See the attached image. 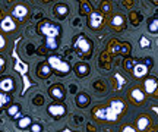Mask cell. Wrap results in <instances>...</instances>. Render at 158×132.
I'll return each mask as SVG.
<instances>
[{"label": "cell", "mask_w": 158, "mask_h": 132, "mask_svg": "<svg viewBox=\"0 0 158 132\" xmlns=\"http://www.w3.org/2000/svg\"><path fill=\"white\" fill-rule=\"evenodd\" d=\"M135 65H136V63H135ZM135 65H133V62H130V60H126V62H124V68H126V69H130V70H132Z\"/></svg>", "instance_id": "cell-29"}, {"label": "cell", "mask_w": 158, "mask_h": 132, "mask_svg": "<svg viewBox=\"0 0 158 132\" xmlns=\"http://www.w3.org/2000/svg\"><path fill=\"white\" fill-rule=\"evenodd\" d=\"M73 47L76 53L82 57H89L92 54V43H91L85 35H79L73 41Z\"/></svg>", "instance_id": "cell-2"}, {"label": "cell", "mask_w": 158, "mask_h": 132, "mask_svg": "<svg viewBox=\"0 0 158 132\" xmlns=\"http://www.w3.org/2000/svg\"><path fill=\"white\" fill-rule=\"evenodd\" d=\"M6 113H7V116H10V117H19L21 116V106L19 104H12V106L7 107Z\"/></svg>", "instance_id": "cell-21"}, {"label": "cell", "mask_w": 158, "mask_h": 132, "mask_svg": "<svg viewBox=\"0 0 158 132\" xmlns=\"http://www.w3.org/2000/svg\"><path fill=\"white\" fill-rule=\"evenodd\" d=\"M75 74L78 75V78H85V76H88L91 72V68L88 63H85V62H79V63L75 65Z\"/></svg>", "instance_id": "cell-9"}, {"label": "cell", "mask_w": 158, "mask_h": 132, "mask_svg": "<svg viewBox=\"0 0 158 132\" xmlns=\"http://www.w3.org/2000/svg\"><path fill=\"white\" fill-rule=\"evenodd\" d=\"M5 65H6V60L2 57V56H0V72H2V70L5 69Z\"/></svg>", "instance_id": "cell-31"}, {"label": "cell", "mask_w": 158, "mask_h": 132, "mask_svg": "<svg viewBox=\"0 0 158 132\" xmlns=\"http://www.w3.org/2000/svg\"><path fill=\"white\" fill-rule=\"evenodd\" d=\"M92 116L98 119V121H117L118 116L114 113L113 110L108 107H101V106H97L92 110Z\"/></svg>", "instance_id": "cell-3"}, {"label": "cell", "mask_w": 158, "mask_h": 132, "mask_svg": "<svg viewBox=\"0 0 158 132\" xmlns=\"http://www.w3.org/2000/svg\"><path fill=\"white\" fill-rule=\"evenodd\" d=\"M51 74V68L48 63H41L37 69V75H38L40 78H48Z\"/></svg>", "instance_id": "cell-18"}, {"label": "cell", "mask_w": 158, "mask_h": 132, "mask_svg": "<svg viewBox=\"0 0 158 132\" xmlns=\"http://www.w3.org/2000/svg\"><path fill=\"white\" fill-rule=\"evenodd\" d=\"M148 72V68L145 66L143 63H136L135 66H133V69H132V74H133V76L135 78H142V76H145Z\"/></svg>", "instance_id": "cell-15"}, {"label": "cell", "mask_w": 158, "mask_h": 132, "mask_svg": "<svg viewBox=\"0 0 158 132\" xmlns=\"http://www.w3.org/2000/svg\"><path fill=\"white\" fill-rule=\"evenodd\" d=\"M102 6H104V11H106V12L110 11V5H108V3H104V5H101V7H102Z\"/></svg>", "instance_id": "cell-35"}, {"label": "cell", "mask_w": 158, "mask_h": 132, "mask_svg": "<svg viewBox=\"0 0 158 132\" xmlns=\"http://www.w3.org/2000/svg\"><path fill=\"white\" fill-rule=\"evenodd\" d=\"M145 62H147V65H145V66H149V68H151V66H152V59H147V60H145Z\"/></svg>", "instance_id": "cell-34"}, {"label": "cell", "mask_w": 158, "mask_h": 132, "mask_svg": "<svg viewBox=\"0 0 158 132\" xmlns=\"http://www.w3.org/2000/svg\"><path fill=\"white\" fill-rule=\"evenodd\" d=\"M28 13H29V9L25 5H21V3L15 6V7H13V12H12L13 18H16L19 21H23L25 18L28 16Z\"/></svg>", "instance_id": "cell-8"}, {"label": "cell", "mask_w": 158, "mask_h": 132, "mask_svg": "<svg viewBox=\"0 0 158 132\" xmlns=\"http://www.w3.org/2000/svg\"><path fill=\"white\" fill-rule=\"evenodd\" d=\"M118 53H122V54H124V56H127L130 53V44H122L120 46V52Z\"/></svg>", "instance_id": "cell-26"}, {"label": "cell", "mask_w": 158, "mask_h": 132, "mask_svg": "<svg viewBox=\"0 0 158 132\" xmlns=\"http://www.w3.org/2000/svg\"><path fill=\"white\" fill-rule=\"evenodd\" d=\"M12 98L9 94H6V92H0V110L3 109L5 106H7V104H10Z\"/></svg>", "instance_id": "cell-24"}, {"label": "cell", "mask_w": 158, "mask_h": 132, "mask_svg": "<svg viewBox=\"0 0 158 132\" xmlns=\"http://www.w3.org/2000/svg\"><path fill=\"white\" fill-rule=\"evenodd\" d=\"M47 112H48V115L51 117H54V119H60L63 116L66 115V107L63 106V104H59V103H53L50 104L48 107H47Z\"/></svg>", "instance_id": "cell-6"}, {"label": "cell", "mask_w": 158, "mask_h": 132, "mask_svg": "<svg viewBox=\"0 0 158 132\" xmlns=\"http://www.w3.org/2000/svg\"><path fill=\"white\" fill-rule=\"evenodd\" d=\"M148 31L152 32V34H158V16L152 18V19L148 22Z\"/></svg>", "instance_id": "cell-23"}, {"label": "cell", "mask_w": 158, "mask_h": 132, "mask_svg": "<svg viewBox=\"0 0 158 132\" xmlns=\"http://www.w3.org/2000/svg\"><path fill=\"white\" fill-rule=\"evenodd\" d=\"M102 25H104V13L95 11V12H91L88 15V27L91 29L97 31V29L101 28Z\"/></svg>", "instance_id": "cell-5"}, {"label": "cell", "mask_w": 158, "mask_h": 132, "mask_svg": "<svg viewBox=\"0 0 158 132\" xmlns=\"http://www.w3.org/2000/svg\"><path fill=\"white\" fill-rule=\"evenodd\" d=\"M38 31L41 35H44L45 38H59V35L62 32L60 25L51 22V21H43L38 25Z\"/></svg>", "instance_id": "cell-1"}, {"label": "cell", "mask_w": 158, "mask_h": 132, "mask_svg": "<svg viewBox=\"0 0 158 132\" xmlns=\"http://www.w3.org/2000/svg\"><path fill=\"white\" fill-rule=\"evenodd\" d=\"M5 44H6V41H5V38L0 35V49H3L5 47Z\"/></svg>", "instance_id": "cell-33"}, {"label": "cell", "mask_w": 158, "mask_h": 132, "mask_svg": "<svg viewBox=\"0 0 158 132\" xmlns=\"http://www.w3.org/2000/svg\"><path fill=\"white\" fill-rule=\"evenodd\" d=\"M48 94H50V97L54 98V100H64V97H66V91H64V87H63L62 84L51 85L50 90H48Z\"/></svg>", "instance_id": "cell-7"}, {"label": "cell", "mask_w": 158, "mask_h": 132, "mask_svg": "<svg viewBox=\"0 0 158 132\" xmlns=\"http://www.w3.org/2000/svg\"><path fill=\"white\" fill-rule=\"evenodd\" d=\"M129 100L133 104H142L143 100H145V97H143V92H142L139 88H132L129 92Z\"/></svg>", "instance_id": "cell-10"}, {"label": "cell", "mask_w": 158, "mask_h": 132, "mask_svg": "<svg viewBox=\"0 0 158 132\" xmlns=\"http://www.w3.org/2000/svg\"><path fill=\"white\" fill-rule=\"evenodd\" d=\"M29 129H31V132H41L43 131V126H41L40 123H32Z\"/></svg>", "instance_id": "cell-28"}, {"label": "cell", "mask_w": 158, "mask_h": 132, "mask_svg": "<svg viewBox=\"0 0 158 132\" xmlns=\"http://www.w3.org/2000/svg\"><path fill=\"white\" fill-rule=\"evenodd\" d=\"M124 107H126V104H124V101L122 100V98H113L111 103H110V109L113 110L117 116H120L122 113H123Z\"/></svg>", "instance_id": "cell-11"}, {"label": "cell", "mask_w": 158, "mask_h": 132, "mask_svg": "<svg viewBox=\"0 0 158 132\" xmlns=\"http://www.w3.org/2000/svg\"><path fill=\"white\" fill-rule=\"evenodd\" d=\"M68 13H69V6H66V5H57L54 7V15L59 19H64V18L68 16Z\"/></svg>", "instance_id": "cell-19"}, {"label": "cell", "mask_w": 158, "mask_h": 132, "mask_svg": "<svg viewBox=\"0 0 158 132\" xmlns=\"http://www.w3.org/2000/svg\"><path fill=\"white\" fill-rule=\"evenodd\" d=\"M148 46H149L148 40L145 38V37H142V38H141V47H142V49H145V47H148Z\"/></svg>", "instance_id": "cell-30"}, {"label": "cell", "mask_w": 158, "mask_h": 132, "mask_svg": "<svg viewBox=\"0 0 158 132\" xmlns=\"http://www.w3.org/2000/svg\"><path fill=\"white\" fill-rule=\"evenodd\" d=\"M0 28L3 29L5 32H12V31H15V28H16V23L13 21V18L6 16V18H3V21L0 23Z\"/></svg>", "instance_id": "cell-12"}, {"label": "cell", "mask_w": 158, "mask_h": 132, "mask_svg": "<svg viewBox=\"0 0 158 132\" xmlns=\"http://www.w3.org/2000/svg\"><path fill=\"white\" fill-rule=\"evenodd\" d=\"M31 125H32V121H31V117H28V116H23L22 119L18 122V128H19V129H27V128H31Z\"/></svg>", "instance_id": "cell-22"}, {"label": "cell", "mask_w": 158, "mask_h": 132, "mask_svg": "<svg viewBox=\"0 0 158 132\" xmlns=\"http://www.w3.org/2000/svg\"><path fill=\"white\" fill-rule=\"evenodd\" d=\"M110 23H111V27H113V28L122 29L124 27V23H126V18H124L123 15H114V16L111 18Z\"/></svg>", "instance_id": "cell-16"}, {"label": "cell", "mask_w": 158, "mask_h": 132, "mask_svg": "<svg viewBox=\"0 0 158 132\" xmlns=\"http://www.w3.org/2000/svg\"><path fill=\"white\" fill-rule=\"evenodd\" d=\"M157 132H158V131H157Z\"/></svg>", "instance_id": "cell-36"}, {"label": "cell", "mask_w": 158, "mask_h": 132, "mask_svg": "<svg viewBox=\"0 0 158 132\" xmlns=\"http://www.w3.org/2000/svg\"><path fill=\"white\" fill-rule=\"evenodd\" d=\"M45 47L48 50H56L59 47V40L57 38H45Z\"/></svg>", "instance_id": "cell-25"}, {"label": "cell", "mask_w": 158, "mask_h": 132, "mask_svg": "<svg viewBox=\"0 0 158 132\" xmlns=\"http://www.w3.org/2000/svg\"><path fill=\"white\" fill-rule=\"evenodd\" d=\"M48 65H50L51 70H56L59 74H69L70 72V65L68 62H64L63 59H60L59 56H50Z\"/></svg>", "instance_id": "cell-4"}, {"label": "cell", "mask_w": 158, "mask_h": 132, "mask_svg": "<svg viewBox=\"0 0 158 132\" xmlns=\"http://www.w3.org/2000/svg\"><path fill=\"white\" fill-rule=\"evenodd\" d=\"M143 85H145V91H147L148 94H152V92L158 88V82L155 78L149 76L148 79H145V84H143Z\"/></svg>", "instance_id": "cell-17"}, {"label": "cell", "mask_w": 158, "mask_h": 132, "mask_svg": "<svg viewBox=\"0 0 158 132\" xmlns=\"http://www.w3.org/2000/svg\"><path fill=\"white\" fill-rule=\"evenodd\" d=\"M122 132H135V128H132V126H124Z\"/></svg>", "instance_id": "cell-32"}, {"label": "cell", "mask_w": 158, "mask_h": 132, "mask_svg": "<svg viewBox=\"0 0 158 132\" xmlns=\"http://www.w3.org/2000/svg\"><path fill=\"white\" fill-rule=\"evenodd\" d=\"M81 13H82V15H85V13H88V15H89V13H91V6H89V3L82 2V11H81Z\"/></svg>", "instance_id": "cell-27"}, {"label": "cell", "mask_w": 158, "mask_h": 132, "mask_svg": "<svg viewBox=\"0 0 158 132\" xmlns=\"http://www.w3.org/2000/svg\"><path fill=\"white\" fill-rule=\"evenodd\" d=\"M0 90L2 92H12L15 90V81L12 79V78H3V79L0 81Z\"/></svg>", "instance_id": "cell-13"}, {"label": "cell", "mask_w": 158, "mask_h": 132, "mask_svg": "<svg viewBox=\"0 0 158 132\" xmlns=\"http://www.w3.org/2000/svg\"><path fill=\"white\" fill-rule=\"evenodd\" d=\"M76 104H78L79 107H86V106L89 104V97H88V94L79 92L78 96H76Z\"/></svg>", "instance_id": "cell-20"}, {"label": "cell", "mask_w": 158, "mask_h": 132, "mask_svg": "<svg viewBox=\"0 0 158 132\" xmlns=\"http://www.w3.org/2000/svg\"><path fill=\"white\" fill-rule=\"evenodd\" d=\"M151 125V119L148 117V116H139L138 119H136V128H138V131H147L148 128Z\"/></svg>", "instance_id": "cell-14"}]
</instances>
